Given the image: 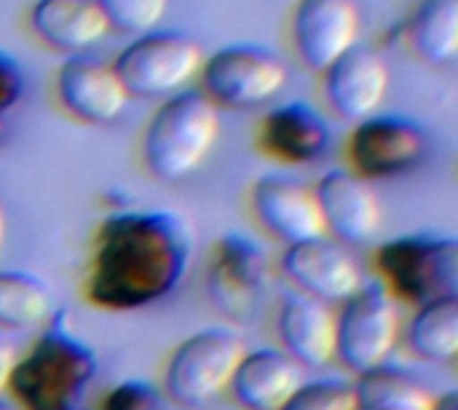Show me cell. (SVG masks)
I'll list each match as a JSON object with an SVG mask.
<instances>
[{
  "label": "cell",
  "mask_w": 458,
  "mask_h": 410,
  "mask_svg": "<svg viewBox=\"0 0 458 410\" xmlns=\"http://www.w3.org/2000/svg\"><path fill=\"white\" fill-rule=\"evenodd\" d=\"M268 252L255 236L244 231H228L215 242L207 269V293L220 314L239 325L255 322L268 293Z\"/></svg>",
  "instance_id": "obj_8"
},
{
  "label": "cell",
  "mask_w": 458,
  "mask_h": 410,
  "mask_svg": "<svg viewBox=\"0 0 458 410\" xmlns=\"http://www.w3.org/2000/svg\"><path fill=\"white\" fill-rule=\"evenodd\" d=\"M427 153V129L405 115H370L352 129L346 145L352 172L368 183L405 175L416 169Z\"/></svg>",
  "instance_id": "obj_10"
},
{
  "label": "cell",
  "mask_w": 458,
  "mask_h": 410,
  "mask_svg": "<svg viewBox=\"0 0 458 410\" xmlns=\"http://www.w3.org/2000/svg\"><path fill=\"white\" fill-rule=\"evenodd\" d=\"M27 91V78L13 54L0 51V142L8 137L11 124L21 107Z\"/></svg>",
  "instance_id": "obj_27"
},
{
  "label": "cell",
  "mask_w": 458,
  "mask_h": 410,
  "mask_svg": "<svg viewBox=\"0 0 458 410\" xmlns=\"http://www.w3.org/2000/svg\"><path fill=\"white\" fill-rule=\"evenodd\" d=\"M378 282L413 306L458 295V242L440 234H408L376 250Z\"/></svg>",
  "instance_id": "obj_4"
},
{
  "label": "cell",
  "mask_w": 458,
  "mask_h": 410,
  "mask_svg": "<svg viewBox=\"0 0 458 410\" xmlns=\"http://www.w3.org/2000/svg\"><path fill=\"white\" fill-rule=\"evenodd\" d=\"M282 410H357L354 389L338 379L303 381Z\"/></svg>",
  "instance_id": "obj_26"
},
{
  "label": "cell",
  "mask_w": 458,
  "mask_h": 410,
  "mask_svg": "<svg viewBox=\"0 0 458 410\" xmlns=\"http://www.w3.org/2000/svg\"><path fill=\"white\" fill-rule=\"evenodd\" d=\"M325 234L352 247H365L381 228V199L373 185L352 169H330L314 185Z\"/></svg>",
  "instance_id": "obj_12"
},
{
  "label": "cell",
  "mask_w": 458,
  "mask_h": 410,
  "mask_svg": "<svg viewBox=\"0 0 458 410\" xmlns=\"http://www.w3.org/2000/svg\"><path fill=\"white\" fill-rule=\"evenodd\" d=\"M303 384L301 365L282 349L244 352L228 384L231 397L244 410H282L293 392Z\"/></svg>",
  "instance_id": "obj_19"
},
{
  "label": "cell",
  "mask_w": 458,
  "mask_h": 410,
  "mask_svg": "<svg viewBox=\"0 0 458 410\" xmlns=\"http://www.w3.org/2000/svg\"><path fill=\"white\" fill-rule=\"evenodd\" d=\"M220 134V113L201 89H182L150 115L142 134V164L164 183L193 175L212 153Z\"/></svg>",
  "instance_id": "obj_3"
},
{
  "label": "cell",
  "mask_w": 458,
  "mask_h": 410,
  "mask_svg": "<svg viewBox=\"0 0 458 410\" xmlns=\"http://www.w3.org/2000/svg\"><path fill=\"white\" fill-rule=\"evenodd\" d=\"M250 204L258 223L284 247L325 234L314 185L287 172H268L252 183Z\"/></svg>",
  "instance_id": "obj_13"
},
{
  "label": "cell",
  "mask_w": 458,
  "mask_h": 410,
  "mask_svg": "<svg viewBox=\"0 0 458 410\" xmlns=\"http://www.w3.org/2000/svg\"><path fill=\"white\" fill-rule=\"evenodd\" d=\"M432 410H458V392H445L443 397H435Z\"/></svg>",
  "instance_id": "obj_30"
},
{
  "label": "cell",
  "mask_w": 458,
  "mask_h": 410,
  "mask_svg": "<svg viewBox=\"0 0 458 410\" xmlns=\"http://www.w3.org/2000/svg\"><path fill=\"white\" fill-rule=\"evenodd\" d=\"M258 140L271 158L287 167H306L330 150L333 132L311 102L293 99L263 115Z\"/></svg>",
  "instance_id": "obj_17"
},
{
  "label": "cell",
  "mask_w": 458,
  "mask_h": 410,
  "mask_svg": "<svg viewBox=\"0 0 458 410\" xmlns=\"http://www.w3.org/2000/svg\"><path fill=\"white\" fill-rule=\"evenodd\" d=\"M357 410H432L435 395L408 371L378 365L352 384Z\"/></svg>",
  "instance_id": "obj_23"
},
{
  "label": "cell",
  "mask_w": 458,
  "mask_h": 410,
  "mask_svg": "<svg viewBox=\"0 0 458 410\" xmlns=\"http://www.w3.org/2000/svg\"><path fill=\"white\" fill-rule=\"evenodd\" d=\"M282 352L301 368H325L335 360V312L303 293H290L276 312Z\"/></svg>",
  "instance_id": "obj_18"
},
{
  "label": "cell",
  "mask_w": 458,
  "mask_h": 410,
  "mask_svg": "<svg viewBox=\"0 0 458 410\" xmlns=\"http://www.w3.org/2000/svg\"><path fill=\"white\" fill-rule=\"evenodd\" d=\"M403 32L424 62L451 64L458 54V0H419Z\"/></svg>",
  "instance_id": "obj_21"
},
{
  "label": "cell",
  "mask_w": 458,
  "mask_h": 410,
  "mask_svg": "<svg viewBox=\"0 0 458 410\" xmlns=\"http://www.w3.org/2000/svg\"><path fill=\"white\" fill-rule=\"evenodd\" d=\"M51 317V287L30 271H0V330H30Z\"/></svg>",
  "instance_id": "obj_24"
},
{
  "label": "cell",
  "mask_w": 458,
  "mask_h": 410,
  "mask_svg": "<svg viewBox=\"0 0 458 410\" xmlns=\"http://www.w3.org/2000/svg\"><path fill=\"white\" fill-rule=\"evenodd\" d=\"M244 352V338L231 328H204L188 336L164 365V397L188 410L209 406L228 389Z\"/></svg>",
  "instance_id": "obj_5"
},
{
  "label": "cell",
  "mask_w": 458,
  "mask_h": 410,
  "mask_svg": "<svg viewBox=\"0 0 458 410\" xmlns=\"http://www.w3.org/2000/svg\"><path fill=\"white\" fill-rule=\"evenodd\" d=\"M97 5L110 30L140 38L158 27L169 0H97Z\"/></svg>",
  "instance_id": "obj_25"
},
{
  "label": "cell",
  "mask_w": 458,
  "mask_h": 410,
  "mask_svg": "<svg viewBox=\"0 0 458 410\" xmlns=\"http://www.w3.org/2000/svg\"><path fill=\"white\" fill-rule=\"evenodd\" d=\"M201 46L177 30H153L123 46L113 70L129 97L156 99L185 89L201 70Z\"/></svg>",
  "instance_id": "obj_7"
},
{
  "label": "cell",
  "mask_w": 458,
  "mask_h": 410,
  "mask_svg": "<svg viewBox=\"0 0 458 410\" xmlns=\"http://www.w3.org/2000/svg\"><path fill=\"white\" fill-rule=\"evenodd\" d=\"M35 38L62 54H86L107 32L97 0H35L27 13Z\"/></svg>",
  "instance_id": "obj_20"
},
{
  "label": "cell",
  "mask_w": 458,
  "mask_h": 410,
  "mask_svg": "<svg viewBox=\"0 0 458 410\" xmlns=\"http://www.w3.org/2000/svg\"><path fill=\"white\" fill-rule=\"evenodd\" d=\"M408 349L427 363H451L458 354V295L416 306L405 325Z\"/></svg>",
  "instance_id": "obj_22"
},
{
  "label": "cell",
  "mask_w": 458,
  "mask_h": 410,
  "mask_svg": "<svg viewBox=\"0 0 458 410\" xmlns=\"http://www.w3.org/2000/svg\"><path fill=\"white\" fill-rule=\"evenodd\" d=\"M164 392L142 379H126L118 387H113L105 400L102 410H161Z\"/></svg>",
  "instance_id": "obj_28"
},
{
  "label": "cell",
  "mask_w": 458,
  "mask_h": 410,
  "mask_svg": "<svg viewBox=\"0 0 458 410\" xmlns=\"http://www.w3.org/2000/svg\"><path fill=\"white\" fill-rule=\"evenodd\" d=\"M5 228H8V218H5V207L0 204V250H3V242H5Z\"/></svg>",
  "instance_id": "obj_31"
},
{
  "label": "cell",
  "mask_w": 458,
  "mask_h": 410,
  "mask_svg": "<svg viewBox=\"0 0 458 410\" xmlns=\"http://www.w3.org/2000/svg\"><path fill=\"white\" fill-rule=\"evenodd\" d=\"M389 89V67L370 46L357 43L322 70V91L327 105L344 121L360 124L376 115Z\"/></svg>",
  "instance_id": "obj_16"
},
{
  "label": "cell",
  "mask_w": 458,
  "mask_h": 410,
  "mask_svg": "<svg viewBox=\"0 0 458 410\" xmlns=\"http://www.w3.org/2000/svg\"><path fill=\"white\" fill-rule=\"evenodd\" d=\"M0 410H21L16 403H8V400H0Z\"/></svg>",
  "instance_id": "obj_32"
},
{
  "label": "cell",
  "mask_w": 458,
  "mask_h": 410,
  "mask_svg": "<svg viewBox=\"0 0 458 410\" xmlns=\"http://www.w3.org/2000/svg\"><path fill=\"white\" fill-rule=\"evenodd\" d=\"M201 91L215 107L247 110L268 102L287 81L284 59L258 43H231L201 62Z\"/></svg>",
  "instance_id": "obj_9"
},
{
  "label": "cell",
  "mask_w": 458,
  "mask_h": 410,
  "mask_svg": "<svg viewBox=\"0 0 458 410\" xmlns=\"http://www.w3.org/2000/svg\"><path fill=\"white\" fill-rule=\"evenodd\" d=\"M16 360H19V354H16L13 341L0 330V392L8 389V381H11V373H13Z\"/></svg>",
  "instance_id": "obj_29"
},
{
  "label": "cell",
  "mask_w": 458,
  "mask_h": 410,
  "mask_svg": "<svg viewBox=\"0 0 458 410\" xmlns=\"http://www.w3.org/2000/svg\"><path fill=\"white\" fill-rule=\"evenodd\" d=\"M54 86L62 110L81 124H110L129 105L113 64L89 54L67 56L56 70Z\"/></svg>",
  "instance_id": "obj_15"
},
{
  "label": "cell",
  "mask_w": 458,
  "mask_h": 410,
  "mask_svg": "<svg viewBox=\"0 0 458 410\" xmlns=\"http://www.w3.org/2000/svg\"><path fill=\"white\" fill-rule=\"evenodd\" d=\"M282 271L298 293L322 303H344L365 282L352 250L327 234L287 244L282 252Z\"/></svg>",
  "instance_id": "obj_11"
},
{
  "label": "cell",
  "mask_w": 458,
  "mask_h": 410,
  "mask_svg": "<svg viewBox=\"0 0 458 410\" xmlns=\"http://www.w3.org/2000/svg\"><path fill=\"white\" fill-rule=\"evenodd\" d=\"M400 338V301L378 279L362 282L335 314V360L354 376L386 365Z\"/></svg>",
  "instance_id": "obj_6"
},
{
  "label": "cell",
  "mask_w": 458,
  "mask_h": 410,
  "mask_svg": "<svg viewBox=\"0 0 458 410\" xmlns=\"http://www.w3.org/2000/svg\"><path fill=\"white\" fill-rule=\"evenodd\" d=\"M196 258V231L174 209H115L94 236L86 301L105 312H137L169 298Z\"/></svg>",
  "instance_id": "obj_1"
},
{
  "label": "cell",
  "mask_w": 458,
  "mask_h": 410,
  "mask_svg": "<svg viewBox=\"0 0 458 410\" xmlns=\"http://www.w3.org/2000/svg\"><path fill=\"white\" fill-rule=\"evenodd\" d=\"M97 371L94 346L75 333L70 314L59 309L30 352L16 360L8 389L21 410H81Z\"/></svg>",
  "instance_id": "obj_2"
},
{
  "label": "cell",
  "mask_w": 458,
  "mask_h": 410,
  "mask_svg": "<svg viewBox=\"0 0 458 410\" xmlns=\"http://www.w3.org/2000/svg\"><path fill=\"white\" fill-rule=\"evenodd\" d=\"M290 35L301 62L322 73L360 43V8L354 0H298Z\"/></svg>",
  "instance_id": "obj_14"
}]
</instances>
